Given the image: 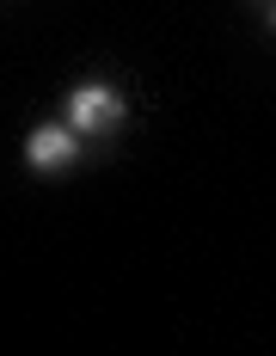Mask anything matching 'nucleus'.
Instances as JSON below:
<instances>
[{
  "instance_id": "obj_1",
  "label": "nucleus",
  "mask_w": 276,
  "mask_h": 356,
  "mask_svg": "<svg viewBox=\"0 0 276 356\" xmlns=\"http://www.w3.org/2000/svg\"><path fill=\"white\" fill-rule=\"evenodd\" d=\"M123 111H129V105H123V92L86 80V86H74V92H68V129H80V136H104V129L123 123Z\"/></svg>"
},
{
  "instance_id": "obj_3",
  "label": "nucleus",
  "mask_w": 276,
  "mask_h": 356,
  "mask_svg": "<svg viewBox=\"0 0 276 356\" xmlns=\"http://www.w3.org/2000/svg\"><path fill=\"white\" fill-rule=\"evenodd\" d=\"M270 31H276V6H270Z\"/></svg>"
},
{
  "instance_id": "obj_2",
  "label": "nucleus",
  "mask_w": 276,
  "mask_h": 356,
  "mask_svg": "<svg viewBox=\"0 0 276 356\" xmlns=\"http://www.w3.org/2000/svg\"><path fill=\"white\" fill-rule=\"evenodd\" d=\"M74 154H80V136H74L68 123H43V129H31V142H25V160H31V166H43V172L68 166Z\"/></svg>"
}]
</instances>
